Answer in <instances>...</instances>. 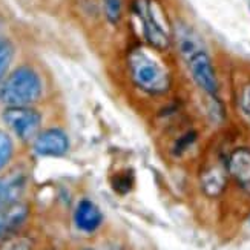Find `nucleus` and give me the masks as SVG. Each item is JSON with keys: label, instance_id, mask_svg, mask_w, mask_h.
Returning a JSON list of instances; mask_svg holds the SVG:
<instances>
[{"label": "nucleus", "instance_id": "obj_1", "mask_svg": "<svg viewBox=\"0 0 250 250\" xmlns=\"http://www.w3.org/2000/svg\"><path fill=\"white\" fill-rule=\"evenodd\" d=\"M178 49L186 62L192 79L203 91L210 95L218 92V82L212 60L206 51L203 42L190 28H178Z\"/></svg>", "mask_w": 250, "mask_h": 250}, {"label": "nucleus", "instance_id": "obj_2", "mask_svg": "<svg viewBox=\"0 0 250 250\" xmlns=\"http://www.w3.org/2000/svg\"><path fill=\"white\" fill-rule=\"evenodd\" d=\"M127 64L130 79L143 92L160 95L169 91L170 75L167 69L146 48L140 46L130 51Z\"/></svg>", "mask_w": 250, "mask_h": 250}, {"label": "nucleus", "instance_id": "obj_3", "mask_svg": "<svg viewBox=\"0 0 250 250\" xmlns=\"http://www.w3.org/2000/svg\"><path fill=\"white\" fill-rule=\"evenodd\" d=\"M43 83L36 69L19 66L0 83V103L6 106H32L40 100Z\"/></svg>", "mask_w": 250, "mask_h": 250}, {"label": "nucleus", "instance_id": "obj_4", "mask_svg": "<svg viewBox=\"0 0 250 250\" xmlns=\"http://www.w3.org/2000/svg\"><path fill=\"white\" fill-rule=\"evenodd\" d=\"M134 13L141 26V32L150 46L166 49L169 46V31L160 6L154 0H134Z\"/></svg>", "mask_w": 250, "mask_h": 250}, {"label": "nucleus", "instance_id": "obj_5", "mask_svg": "<svg viewBox=\"0 0 250 250\" xmlns=\"http://www.w3.org/2000/svg\"><path fill=\"white\" fill-rule=\"evenodd\" d=\"M5 126L21 141H31L39 135L42 114L32 106H6L2 112Z\"/></svg>", "mask_w": 250, "mask_h": 250}, {"label": "nucleus", "instance_id": "obj_6", "mask_svg": "<svg viewBox=\"0 0 250 250\" xmlns=\"http://www.w3.org/2000/svg\"><path fill=\"white\" fill-rule=\"evenodd\" d=\"M32 149L39 157H63L69 150V137L63 129L51 127L32 140Z\"/></svg>", "mask_w": 250, "mask_h": 250}, {"label": "nucleus", "instance_id": "obj_7", "mask_svg": "<svg viewBox=\"0 0 250 250\" xmlns=\"http://www.w3.org/2000/svg\"><path fill=\"white\" fill-rule=\"evenodd\" d=\"M25 186L26 175L21 170H13L0 177V213L5 212L13 204L19 203Z\"/></svg>", "mask_w": 250, "mask_h": 250}, {"label": "nucleus", "instance_id": "obj_8", "mask_svg": "<svg viewBox=\"0 0 250 250\" xmlns=\"http://www.w3.org/2000/svg\"><path fill=\"white\" fill-rule=\"evenodd\" d=\"M74 223L79 230L84 233L95 232L103 223V213L100 208L91 200L79 201L74 212Z\"/></svg>", "mask_w": 250, "mask_h": 250}, {"label": "nucleus", "instance_id": "obj_9", "mask_svg": "<svg viewBox=\"0 0 250 250\" xmlns=\"http://www.w3.org/2000/svg\"><path fill=\"white\" fill-rule=\"evenodd\" d=\"M227 172L241 186H250V149L238 147L227 160Z\"/></svg>", "mask_w": 250, "mask_h": 250}, {"label": "nucleus", "instance_id": "obj_10", "mask_svg": "<svg viewBox=\"0 0 250 250\" xmlns=\"http://www.w3.org/2000/svg\"><path fill=\"white\" fill-rule=\"evenodd\" d=\"M28 206L16 203L5 212L0 213V244H2L9 235H13L19 227L28 218Z\"/></svg>", "mask_w": 250, "mask_h": 250}, {"label": "nucleus", "instance_id": "obj_11", "mask_svg": "<svg viewBox=\"0 0 250 250\" xmlns=\"http://www.w3.org/2000/svg\"><path fill=\"white\" fill-rule=\"evenodd\" d=\"M201 188L209 197H218L226 188V173L220 167H209L201 175Z\"/></svg>", "mask_w": 250, "mask_h": 250}, {"label": "nucleus", "instance_id": "obj_12", "mask_svg": "<svg viewBox=\"0 0 250 250\" xmlns=\"http://www.w3.org/2000/svg\"><path fill=\"white\" fill-rule=\"evenodd\" d=\"M14 59V45L6 37H0V83H2L8 74Z\"/></svg>", "mask_w": 250, "mask_h": 250}, {"label": "nucleus", "instance_id": "obj_13", "mask_svg": "<svg viewBox=\"0 0 250 250\" xmlns=\"http://www.w3.org/2000/svg\"><path fill=\"white\" fill-rule=\"evenodd\" d=\"M14 154V143L13 138L9 137L8 132L0 129V170H3L5 166L13 158Z\"/></svg>", "mask_w": 250, "mask_h": 250}, {"label": "nucleus", "instance_id": "obj_14", "mask_svg": "<svg viewBox=\"0 0 250 250\" xmlns=\"http://www.w3.org/2000/svg\"><path fill=\"white\" fill-rule=\"evenodd\" d=\"M106 19L111 23H117L122 17V0H102Z\"/></svg>", "mask_w": 250, "mask_h": 250}, {"label": "nucleus", "instance_id": "obj_15", "mask_svg": "<svg viewBox=\"0 0 250 250\" xmlns=\"http://www.w3.org/2000/svg\"><path fill=\"white\" fill-rule=\"evenodd\" d=\"M0 250H31V241L28 238H17V240L6 241Z\"/></svg>", "mask_w": 250, "mask_h": 250}, {"label": "nucleus", "instance_id": "obj_16", "mask_svg": "<svg viewBox=\"0 0 250 250\" xmlns=\"http://www.w3.org/2000/svg\"><path fill=\"white\" fill-rule=\"evenodd\" d=\"M240 107L243 115L250 122V84L244 86L240 94Z\"/></svg>", "mask_w": 250, "mask_h": 250}, {"label": "nucleus", "instance_id": "obj_17", "mask_svg": "<svg viewBox=\"0 0 250 250\" xmlns=\"http://www.w3.org/2000/svg\"><path fill=\"white\" fill-rule=\"evenodd\" d=\"M83 250H94V249H83Z\"/></svg>", "mask_w": 250, "mask_h": 250}]
</instances>
